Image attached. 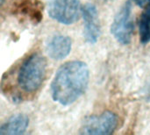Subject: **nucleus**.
I'll use <instances>...</instances> for the list:
<instances>
[{"label":"nucleus","instance_id":"obj_1","mask_svg":"<svg viewBox=\"0 0 150 135\" xmlns=\"http://www.w3.org/2000/svg\"><path fill=\"white\" fill-rule=\"evenodd\" d=\"M89 80L90 71L85 62L71 61L64 63L57 70L51 83L54 101L62 105H70L85 92Z\"/></svg>","mask_w":150,"mask_h":135},{"label":"nucleus","instance_id":"obj_2","mask_svg":"<svg viewBox=\"0 0 150 135\" xmlns=\"http://www.w3.org/2000/svg\"><path fill=\"white\" fill-rule=\"evenodd\" d=\"M47 60L40 54H33L29 56L21 65L18 83L25 92H34L39 90L46 76Z\"/></svg>","mask_w":150,"mask_h":135},{"label":"nucleus","instance_id":"obj_3","mask_svg":"<svg viewBox=\"0 0 150 135\" xmlns=\"http://www.w3.org/2000/svg\"><path fill=\"white\" fill-rule=\"evenodd\" d=\"M134 28L132 4L127 1L115 15L111 25V33L119 43L128 45L132 40Z\"/></svg>","mask_w":150,"mask_h":135},{"label":"nucleus","instance_id":"obj_4","mask_svg":"<svg viewBox=\"0 0 150 135\" xmlns=\"http://www.w3.org/2000/svg\"><path fill=\"white\" fill-rule=\"evenodd\" d=\"M81 12L79 0H47L49 17L61 24H74Z\"/></svg>","mask_w":150,"mask_h":135},{"label":"nucleus","instance_id":"obj_5","mask_svg":"<svg viewBox=\"0 0 150 135\" xmlns=\"http://www.w3.org/2000/svg\"><path fill=\"white\" fill-rule=\"evenodd\" d=\"M118 126V117L115 113L106 111L97 116L85 118L80 128V134L86 135H108L112 134Z\"/></svg>","mask_w":150,"mask_h":135},{"label":"nucleus","instance_id":"obj_6","mask_svg":"<svg viewBox=\"0 0 150 135\" xmlns=\"http://www.w3.org/2000/svg\"><path fill=\"white\" fill-rule=\"evenodd\" d=\"M82 15L84 22L83 36L85 41L90 44H95L101 33L96 6L92 4H86L82 8Z\"/></svg>","mask_w":150,"mask_h":135},{"label":"nucleus","instance_id":"obj_7","mask_svg":"<svg viewBox=\"0 0 150 135\" xmlns=\"http://www.w3.org/2000/svg\"><path fill=\"white\" fill-rule=\"evenodd\" d=\"M72 47V40L70 37L62 34H57L53 36L46 45V51L47 55L56 61L66 58Z\"/></svg>","mask_w":150,"mask_h":135},{"label":"nucleus","instance_id":"obj_8","mask_svg":"<svg viewBox=\"0 0 150 135\" xmlns=\"http://www.w3.org/2000/svg\"><path fill=\"white\" fill-rule=\"evenodd\" d=\"M29 125V119L25 114L11 117L0 127V135H20L25 134Z\"/></svg>","mask_w":150,"mask_h":135},{"label":"nucleus","instance_id":"obj_9","mask_svg":"<svg viewBox=\"0 0 150 135\" xmlns=\"http://www.w3.org/2000/svg\"><path fill=\"white\" fill-rule=\"evenodd\" d=\"M140 40L142 44L150 42V4L144 8L140 18Z\"/></svg>","mask_w":150,"mask_h":135},{"label":"nucleus","instance_id":"obj_10","mask_svg":"<svg viewBox=\"0 0 150 135\" xmlns=\"http://www.w3.org/2000/svg\"><path fill=\"white\" fill-rule=\"evenodd\" d=\"M134 3H135L137 5H139L140 7H142V8H145V7H147L149 4H150V0H132Z\"/></svg>","mask_w":150,"mask_h":135},{"label":"nucleus","instance_id":"obj_11","mask_svg":"<svg viewBox=\"0 0 150 135\" xmlns=\"http://www.w3.org/2000/svg\"><path fill=\"white\" fill-rule=\"evenodd\" d=\"M0 1H1V4H3V3H4V0H0Z\"/></svg>","mask_w":150,"mask_h":135}]
</instances>
